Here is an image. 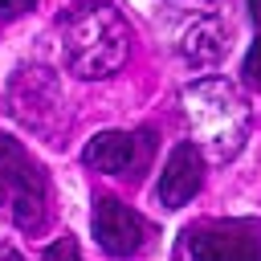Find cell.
<instances>
[{
  "instance_id": "cell-1",
  "label": "cell",
  "mask_w": 261,
  "mask_h": 261,
  "mask_svg": "<svg viewBox=\"0 0 261 261\" xmlns=\"http://www.w3.org/2000/svg\"><path fill=\"white\" fill-rule=\"evenodd\" d=\"M61 57L77 77H110L130 53V29L106 0H86L61 16Z\"/></svg>"
},
{
  "instance_id": "cell-2",
  "label": "cell",
  "mask_w": 261,
  "mask_h": 261,
  "mask_svg": "<svg viewBox=\"0 0 261 261\" xmlns=\"http://www.w3.org/2000/svg\"><path fill=\"white\" fill-rule=\"evenodd\" d=\"M0 204L24 232H41L49 220L45 167L8 135H0Z\"/></svg>"
},
{
  "instance_id": "cell-3",
  "label": "cell",
  "mask_w": 261,
  "mask_h": 261,
  "mask_svg": "<svg viewBox=\"0 0 261 261\" xmlns=\"http://www.w3.org/2000/svg\"><path fill=\"white\" fill-rule=\"evenodd\" d=\"M188 114H192V126H196L200 143L212 147L220 159L241 147V139H245V106L228 86L204 82V86L188 90Z\"/></svg>"
},
{
  "instance_id": "cell-4",
  "label": "cell",
  "mask_w": 261,
  "mask_h": 261,
  "mask_svg": "<svg viewBox=\"0 0 261 261\" xmlns=\"http://www.w3.org/2000/svg\"><path fill=\"white\" fill-rule=\"evenodd\" d=\"M179 253H184V257H216V261H228V257H249V261H257V257H261V224H249V220L196 224V228L184 232Z\"/></svg>"
},
{
  "instance_id": "cell-5",
  "label": "cell",
  "mask_w": 261,
  "mask_h": 261,
  "mask_svg": "<svg viewBox=\"0 0 261 261\" xmlns=\"http://www.w3.org/2000/svg\"><path fill=\"white\" fill-rule=\"evenodd\" d=\"M151 151H155V139L151 130H102L86 143L82 159L94 167V171H106V175H139L147 163H151Z\"/></svg>"
},
{
  "instance_id": "cell-6",
  "label": "cell",
  "mask_w": 261,
  "mask_h": 261,
  "mask_svg": "<svg viewBox=\"0 0 261 261\" xmlns=\"http://www.w3.org/2000/svg\"><path fill=\"white\" fill-rule=\"evenodd\" d=\"M94 237L110 257H130L143 249L147 241V224L139 212H130L126 204H118L114 196H102L94 204Z\"/></svg>"
},
{
  "instance_id": "cell-7",
  "label": "cell",
  "mask_w": 261,
  "mask_h": 261,
  "mask_svg": "<svg viewBox=\"0 0 261 261\" xmlns=\"http://www.w3.org/2000/svg\"><path fill=\"white\" fill-rule=\"evenodd\" d=\"M204 184V155L196 143H179L171 155H167V167L159 175V200L167 208H184Z\"/></svg>"
},
{
  "instance_id": "cell-8",
  "label": "cell",
  "mask_w": 261,
  "mask_h": 261,
  "mask_svg": "<svg viewBox=\"0 0 261 261\" xmlns=\"http://www.w3.org/2000/svg\"><path fill=\"white\" fill-rule=\"evenodd\" d=\"M245 77H249V86L261 90V37L253 41V49H249V57H245Z\"/></svg>"
},
{
  "instance_id": "cell-9",
  "label": "cell",
  "mask_w": 261,
  "mask_h": 261,
  "mask_svg": "<svg viewBox=\"0 0 261 261\" xmlns=\"http://www.w3.org/2000/svg\"><path fill=\"white\" fill-rule=\"evenodd\" d=\"M37 0H0V16L4 20H12V16H20V12H29Z\"/></svg>"
},
{
  "instance_id": "cell-10",
  "label": "cell",
  "mask_w": 261,
  "mask_h": 261,
  "mask_svg": "<svg viewBox=\"0 0 261 261\" xmlns=\"http://www.w3.org/2000/svg\"><path fill=\"white\" fill-rule=\"evenodd\" d=\"M45 257H53V261H57V257H77V245H73V241H57V245L45 249Z\"/></svg>"
},
{
  "instance_id": "cell-11",
  "label": "cell",
  "mask_w": 261,
  "mask_h": 261,
  "mask_svg": "<svg viewBox=\"0 0 261 261\" xmlns=\"http://www.w3.org/2000/svg\"><path fill=\"white\" fill-rule=\"evenodd\" d=\"M249 8H253V16L261 20V0H249Z\"/></svg>"
}]
</instances>
